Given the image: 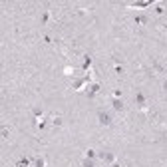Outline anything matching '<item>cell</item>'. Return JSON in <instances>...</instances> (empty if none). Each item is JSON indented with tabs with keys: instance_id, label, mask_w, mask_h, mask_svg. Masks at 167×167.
I'll list each match as a JSON object with an SVG mask.
<instances>
[{
	"instance_id": "cell-1",
	"label": "cell",
	"mask_w": 167,
	"mask_h": 167,
	"mask_svg": "<svg viewBox=\"0 0 167 167\" xmlns=\"http://www.w3.org/2000/svg\"><path fill=\"white\" fill-rule=\"evenodd\" d=\"M100 119H101V124H105V125H110V124H111L110 114H104V111H101V114H100Z\"/></svg>"
},
{
	"instance_id": "cell-2",
	"label": "cell",
	"mask_w": 167,
	"mask_h": 167,
	"mask_svg": "<svg viewBox=\"0 0 167 167\" xmlns=\"http://www.w3.org/2000/svg\"><path fill=\"white\" fill-rule=\"evenodd\" d=\"M44 163H46V161H44V157H40V155L34 159V165H36V167H44Z\"/></svg>"
},
{
	"instance_id": "cell-3",
	"label": "cell",
	"mask_w": 167,
	"mask_h": 167,
	"mask_svg": "<svg viewBox=\"0 0 167 167\" xmlns=\"http://www.w3.org/2000/svg\"><path fill=\"white\" fill-rule=\"evenodd\" d=\"M114 108H115L117 111H121V110H124V104H121L119 100H114Z\"/></svg>"
}]
</instances>
